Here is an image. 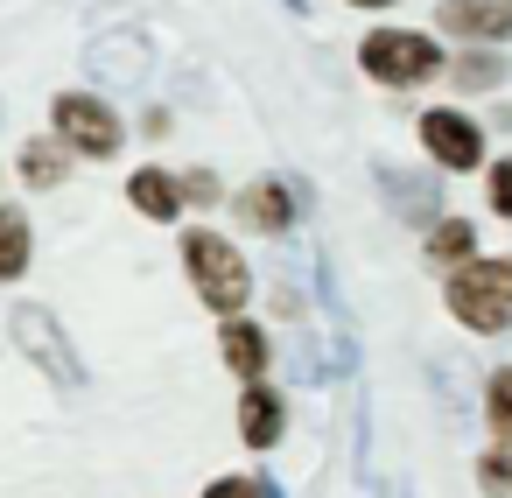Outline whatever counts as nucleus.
<instances>
[{
	"instance_id": "nucleus-11",
	"label": "nucleus",
	"mask_w": 512,
	"mask_h": 498,
	"mask_svg": "<svg viewBox=\"0 0 512 498\" xmlns=\"http://www.w3.org/2000/svg\"><path fill=\"white\" fill-rule=\"evenodd\" d=\"M218 351H225V372H239V379H260V372H267V358H274L267 330H260V323H246V316H225Z\"/></svg>"
},
{
	"instance_id": "nucleus-21",
	"label": "nucleus",
	"mask_w": 512,
	"mask_h": 498,
	"mask_svg": "<svg viewBox=\"0 0 512 498\" xmlns=\"http://www.w3.org/2000/svg\"><path fill=\"white\" fill-rule=\"evenodd\" d=\"M204 498H260V484L253 477H218V484H204Z\"/></svg>"
},
{
	"instance_id": "nucleus-23",
	"label": "nucleus",
	"mask_w": 512,
	"mask_h": 498,
	"mask_svg": "<svg viewBox=\"0 0 512 498\" xmlns=\"http://www.w3.org/2000/svg\"><path fill=\"white\" fill-rule=\"evenodd\" d=\"M344 8H365L372 15V8H400V0H344Z\"/></svg>"
},
{
	"instance_id": "nucleus-12",
	"label": "nucleus",
	"mask_w": 512,
	"mask_h": 498,
	"mask_svg": "<svg viewBox=\"0 0 512 498\" xmlns=\"http://www.w3.org/2000/svg\"><path fill=\"white\" fill-rule=\"evenodd\" d=\"M127 204H134L141 218L169 225V218L183 211V183H176L169 169H155V162H148V169H134V176H127Z\"/></svg>"
},
{
	"instance_id": "nucleus-3",
	"label": "nucleus",
	"mask_w": 512,
	"mask_h": 498,
	"mask_svg": "<svg viewBox=\"0 0 512 498\" xmlns=\"http://www.w3.org/2000/svg\"><path fill=\"white\" fill-rule=\"evenodd\" d=\"M442 64H449V57H442L435 36H421V29H372V36L358 43V71H365L372 85H393V92L428 85Z\"/></svg>"
},
{
	"instance_id": "nucleus-2",
	"label": "nucleus",
	"mask_w": 512,
	"mask_h": 498,
	"mask_svg": "<svg viewBox=\"0 0 512 498\" xmlns=\"http://www.w3.org/2000/svg\"><path fill=\"white\" fill-rule=\"evenodd\" d=\"M183 267H190V288H197L218 316H239V309H246L253 267H246V253H239L225 232H183Z\"/></svg>"
},
{
	"instance_id": "nucleus-18",
	"label": "nucleus",
	"mask_w": 512,
	"mask_h": 498,
	"mask_svg": "<svg viewBox=\"0 0 512 498\" xmlns=\"http://www.w3.org/2000/svg\"><path fill=\"white\" fill-rule=\"evenodd\" d=\"M484 421H491L498 442H512V365H498V372L484 379Z\"/></svg>"
},
{
	"instance_id": "nucleus-13",
	"label": "nucleus",
	"mask_w": 512,
	"mask_h": 498,
	"mask_svg": "<svg viewBox=\"0 0 512 498\" xmlns=\"http://www.w3.org/2000/svg\"><path fill=\"white\" fill-rule=\"evenodd\" d=\"M15 169H22V183H29V190H57V183L71 176V148H64L57 134H36V141H22Z\"/></svg>"
},
{
	"instance_id": "nucleus-6",
	"label": "nucleus",
	"mask_w": 512,
	"mask_h": 498,
	"mask_svg": "<svg viewBox=\"0 0 512 498\" xmlns=\"http://www.w3.org/2000/svg\"><path fill=\"white\" fill-rule=\"evenodd\" d=\"M148 71H155V43L141 29H113V36H92L85 43V78L92 85L134 92V85H148Z\"/></svg>"
},
{
	"instance_id": "nucleus-7",
	"label": "nucleus",
	"mask_w": 512,
	"mask_h": 498,
	"mask_svg": "<svg viewBox=\"0 0 512 498\" xmlns=\"http://www.w3.org/2000/svg\"><path fill=\"white\" fill-rule=\"evenodd\" d=\"M421 148H428L435 169L463 176V169L484 162V127H477L470 113H456V106H428V113H421Z\"/></svg>"
},
{
	"instance_id": "nucleus-22",
	"label": "nucleus",
	"mask_w": 512,
	"mask_h": 498,
	"mask_svg": "<svg viewBox=\"0 0 512 498\" xmlns=\"http://www.w3.org/2000/svg\"><path fill=\"white\" fill-rule=\"evenodd\" d=\"M183 197H197V204H211V197H218V183H211V169H190V176H183Z\"/></svg>"
},
{
	"instance_id": "nucleus-10",
	"label": "nucleus",
	"mask_w": 512,
	"mask_h": 498,
	"mask_svg": "<svg viewBox=\"0 0 512 498\" xmlns=\"http://www.w3.org/2000/svg\"><path fill=\"white\" fill-rule=\"evenodd\" d=\"M281 428H288V400L274 386L246 379V393H239V435H246V449H274Z\"/></svg>"
},
{
	"instance_id": "nucleus-4",
	"label": "nucleus",
	"mask_w": 512,
	"mask_h": 498,
	"mask_svg": "<svg viewBox=\"0 0 512 498\" xmlns=\"http://www.w3.org/2000/svg\"><path fill=\"white\" fill-rule=\"evenodd\" d=\"M8 330H15V344H22V358L43 372V379H57L64 393H85V358L71 351V337H64V323L43 309V302H15V316H8Z\"/></svg>"
},
{
	"instance_id": "nucleus-1",
	"label": "nucleus",
	"mask_w": 512,
	"mask_h": 498,
	"mask_svg": "<svg viewBox=\"0 0 512 498\" xmlns=\"http://www.w3.org/2000/svg\"><path fill=\"white\" fill-rule=\"evenodd\" d=\"M442 302H449V316H456L463 330H477V337L512 330V260H505V253H498V260H477V253H470V260L449 274Z\"/></svg>"
},
{
	"instance_id": "nucleus-9",
	"label": "nucleus",
	"mask_w": 512,
	"mask_h": 498,
	"mask_svg": "<svg viewBox=\"0 0 512 498\" xmlns=\"http://www.w3.org/2000/svg\"><path fill=\"white\" fill-rule=\"evenodd\" d=\"M239 218H246V232L281 239V232H295V190H288L281 176H260V183L239 197Z\"/></svg>"
},
{
	"instance_id": "nucleus-14",
	"label": "nucleus",
	"mask_w": 512,
	"mask_h": 498,
	"mask_svg": "<svg viewBox=\"0 0 512 498\" xmlns=\"http://www.w3.org/2000/svg\"><path fill=\"white\" fill-rule=\"evenodd\" d=\"M379 190L386 204L407 218V225H435V176H407V169H379Z\"/></svg>"
},
{
	"instance_id": "nucleus-17",
	"label": "nucleus",
	"mask_w": 512,
	"mask_h": 498,
	"mask_svg": "<svg viewBox=\"0 0 512 498\" xmlns=\"http://www.w3.org/2000/svg\"><path fill=\"white\" fill-rule=\"evenodd\" d=\"M470 253H477V225L470 218H435L428 225V260L435 267H463Z\"/></svg>"
},
{
	"instance_id": "nucleus-24",
	"label": "nucleus",
	"mask_w": 512,
	"mask_h": 498,
	"mask_svg": "<svg viewBox=\"0 0 512 498\" xmlns=\"http://www.w3.org/2000/svg\"><path fill=\"white\" fill-rule=\"evenodd\" d=\"M281 8H288V15H309V0H281Z\"/></svg>"
},
{
	"instance_id": "nucleus-15",
	"label": "nucleus",
	"mask_w": 512,
	"mask_h": 498,
	"mask_svg": "<svg viewBox=\"0 0 512 498\" xmlns=\"http://www.w3.org/2000/svg\"><path fill=\"white\" fill-rule=\"evenodd\" d=\"M442 71H449V85H456V92H498V85L512 78V64H505V57H498L491 43H477V50L449 57Z\"/></svg>"
},
{
	"instance_id": "nucleus-5",
	"label": "nucleus",
	"mask_w": 512,
	"mask_h": 498,
	"mask_svg": "<svg viewBox=\"0 0 512 498\" xmlns=\"http://www.w3.org/2000/svg\"><path fill=\"white\" fill-rule=\"evenodd\" d=\"M50 120H57L50 134H57L71 155H92V162H113V155H120V141H127V127H120L113 99H99V92H57Z\"/></svg>"
},
{
	"instance_id": "nucleus-20",
	"label": "nucleus",
	"mask_w": 512,
	"mask_h": 498,
	"mask_svg": "<svg viewBox=\"0 0 512 498\" xmlns=\"http://www.w3.org/2000/svg\"><path fill=\"white\" fill-rule=\"evenodd\" d=\"M484 197H491V211H498V218H512V162H498V169H491Z\"/></svg>"
},
{
	"instance_id": "nucleus-8",
	"label": "nucleus",
	"mask_w": 512,
	"mask_h": 498,
	"mask_svg": "<svg viewBox=\"0 0 512 498\" xmlns=\"http://www.w3.org/2000/svg\"><path fill=\"white\" fill-rule=\"evenodd\" d=\"M435 22L463 43H512V0H442Z\"/></svg>"
},
{
	"instance_id": "nucleus-25",
	"label": "nucleus",
	"mask_w": 512,
	"mask_h": 498,
	"mask_svg": "<svg viewBox=\"0 0 512 498\" xmlns=\"http://www.w3.org/2000/svg\"><path fill=\"white\" fill-rule=\"evenodd\" d=\"M0 120H8V106H0Z\"/></svg>"
},
{
	"instance_id": "nucleus-16",
	"label": "nucleus",
	"mask_w": 512,
	"mask_h": 498,
	"mask_svg": "<svg viewBox=\"0 0 512 498\" xmlns=\"http://www.w3.org/2000/svg\"><path fill=\"white\" fill-rule=\"evenodd\" d=\"M29 253H36V239H29V211L0 204V281H22V274H29Z\"/></svg>"
},
{
	"instance_id": "nucleus-19",
	"label": "nucleus",
	"mask_w": 512,
	"mask_h": 498,
	"mask_svg": "<svg viewBox=\"0 0 512 498\" xmlns=\"http://www.w3.org/2000/svg\"><path fill=\"white\" fill-rule=\"evenodd\" d=\"M477 484H484V491H512V449H505V442L477 463Z\"/></svg>"
}]
</instances>
